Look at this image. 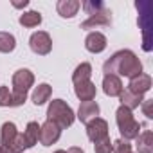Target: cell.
<instances>
[{"label": "cell", "mask_w": 153, "mask_h": 153, "mask_svg": "<svg viewBox=\"0 0 153 153\" xmlns=\"http://www.w3.org/2000/svg\"><path fill=\"white\" fill-rule=\"evenodd\" d=\"M103 72L105 76L108 74H114V76H124V78H135V76L142 74V63L140 59L137 58L135 52L124 49V51H119L115 52L110 59L105 61L103 65Z\"/></svg>", "instance_id": "cell-1"}, {"label": "cell", "mask_w": 153, "mask_h": 153, "mask_svg": "<svg viewBox=\"0 0 153 153\" xmlns=\"http://www.w3.org/2000/svg\"><path fill=\"white\" fill-rule=\"evenodd\" d=\"M34 85V74L29 68H20L13 74V92H11V106H22L27 99L29 88Z\"/></svg>", "instance_id": "cell-2"}, {"label": "cell", "mask_w": 153, "mask_h": 153, "mask_svg": "<svg viewBox=\"0 0 153 153\" xmlns=\"http://www.w3.org/2000/svg\"><path fill=\"white\" fill-rule=\"evenodd\" d=\"M74 119H76L74 110H72L63 99H54V101H51V105H49V108H47V121L58 124V126L63 130V128L72 126Z\"/></svg>", "instance_id": "cell-3"}, {"label": "cell", "mask_w": 153, "mask_h": 153, "mask_svg": "<svg viewBox=\"0 0 153 153\" xmlns=\"http://www.w3.org/2000/svg\"><path fill=\"white\" fill-rule=\"evenodd\" d=\"M115 121H117V128L123 135L124 140L135 139L140 133V123L135 121L131 110H128L126 106H119L115 112Z\"/></svg>", "instance_id": "cell-4"}, {"label": "cell", "mask_w": 153, "mask_h": 153, "mask_svg": "<svg viewBox=\"0 0 153 153\" xmlns=\"http://www.w3.org/2000/svg\"><path fill=\"white\" fill-rule=\"evenodd\" d=\"M137 9H139V25L142 29V38H144V43H142V49L146 52L151 51V27H153V16H151V11H153V6L151 2H137L135 4Z\"/></svg>", "instance_id": "cell-5"}, {"label": "cell", "mask_w": 153, "mask_h": 153, "mask_svg": "<svg viewBox=\"0 0 153 153\" xmlns=\"http://www.w3.org/2000/svg\"><path fill=\"white\" fill-rule=\"evenodd\" d=\"M29 45H31V51L34 54H40V56H45L51 52L52 49V40L49 36V33L45 31H38V33H33L31 38H29Z\"/></svg>", "instance_id": "cell-6"}, {"label": "cell", "mask_w": 153, "mask_h": 153, "mask_svg": "<svg viewBox=\"0 0 153 153\" xmlns=\"http://www.w3.org/2000/svg\"><path fill=\"white\" fill-rule=\"evenodd\" d=\"M59 135H61V128L51 121H45L42 126H40V142L43 146H52L59 140Z\"/></svg>", "instance_id": "cell-7"}, {"label": "cell", "mask_w": 153, "mask_h": 153, "mask_svg": "<svg viewBox=\"0 0 153 153\" xmlns=\"http://www.w3.org/2000/svg\"><path fill=\"white\" fill-rule=\"evenodd\" d=\"M87 135L92 142H99L105 137H108V123L101 117H96L87 124Z\"/></svg>", "instance_id": "cell-8"}, {"label": "cell", "mask_w": 153, "mask_h": 153, "mask_svg": "<svg viewBox=\"0 0 153 153\" xmlns=\"http://www.w3.org/2000/svg\"><path fill=\"white\" fill-rule=\"evenodd\" d=\"M149 88H151V78L148 74H139V76L130 79L126 90L131 92V94H137V96H144Z\"/></svg>", "instance_id": "cell-9"}, {"label": "cell", "mask_w": 153, "mask_h": 153, "mask_svg": "<svg viewBox=\"0 0 153 153\" xmlns=\"http://www.w3.org/2000/svg\"><path fill=\"white\" fill-rule=\"evenodd\" d=\"M112 24V16H110V11L108 9H103L92 16H88L83 24H81V29H96V27H101V25H110Z\"/></svg>", "instance_id": "cell-10"}, {"label": "cell", "mask_w": 153, "mask_h": 153, "mask_svg": "<svg viewBox=\"0 0 153 153\" xmlns=\"http://www.w3.org/2000/svg\"><path fill=\"white\" fill-rule=\"evenodd\" d=\"M99 115V105L96 101H85L79 105V110H78V119L85 124H88L90 121H94L96 117Z\"/></svg>", "instance_id": "cell-11"}, {"label": "cell", "mask_w": 153, "mask_h": 153, "mask_svg": "<svg viewBox=\"0 0 153 153\" xmlns=\"http://www.w3.org/2000/svg\"><path fill=\"white\" fill-rule=\"evenodd\" d=\"M74 92L78 96V99L81 103L85 101H94L96 97V85L88 79V81H79V83H74Z\"/></svg>", "instance_id": "cell-12"}, {"label": "cell", "mask_w": 153, "mask_h": 153, "mask_svg": "<svg viewBox=\"0 0 153 153\" xmlns=\"http://www.w3.org/2000/svg\"><path fill=\"white\" fill-rule=\"evenodd\" d=\"M85 47H87V51H90L94 54H99L106 49V36L103 33H97V31L90 33L85 40Z\"/></svg>", "instance_id": "cell-13"}, {"label": "cell", "mask_w": 153, "mask_h": 153, "mask_svg": "<svg viewBox=\"0 0 153 153\" xmlns=\"http://www.w3.org/2000/svg\"><path fill=\"white\" fill-rule=\"evenodd\" d=\"M103 92L110 97H115L123 92V81L121 78H117V76L114 74H108L105 76V79H103Z\"/></svg>", "instance_id": "cell-14"}, {"label": "cell", "mask_w": 153, "mask_h": 153, "mask_svg": "<svg viewBox=\"0 0 153 153\" xmlns=\"http://www.w3.org/2000/svg\"><path fill=\"white\" fill-rule=\"evenodd\" d=\"M81 4L78 2V0H59V2L56 4V9H58V15L63 16V18H72L78 15Z\"/></svg>", "instance_id": "cell-15"}, {"label": "cell", "mask_w": 153, "mask_h": 153, "mask_svg": "<svg viewBox=\"0 0 153 153\" xmlns=\"http://www.w3.org/2000/svg\"><path fill=\"white\" fill-rule=\"evenodd\" d=\"M135 148L137 153H153V133L149 130L139 133L135 137Z\"/></svg>", "instance_id": "cell-16"}, {"label": "cell", "mask_w": 153, "mask_h": 153, "mask_svg": "<svg viewBox=\"0 0 153 153\" xmlns=\"http://www.w3.org/2000/svg\"><path fill=\"white\" fill-rule=\"evenodd\" d=\"M18 131H16V126L15 123H4L2 128H0V140H2V146H13L15 139H16Z\"/></svg>", "instance_id": "cell-17"}, {"label": "cell", "mask_w": 153, "mask_h": 153, "mask_svg": "<svg viewBox=\"0 0 153 153\" xmlns=\"http://www.w3.org/2000/svg\"><path fill=\"white\" fill-rule=\"evenodd\" d=\"M119 99H121V106H126L128 110H135L140 106V103L144 101L142 96H137V94H131L128 90H123L119 94Z\"/></svg>", "instance_id": "cell-18"}, {"label": "cell", "mask_w": 153, "mask_h": 153, "mask_svg": "<svg viewBox=\"0 0 153 153\" xmlns=\"http://www.w3.org/2000/svg\"><path fill=\"white\" fill-rule=\"evenodd\" d=\"M51 94H52V88H51V85H47V83H42V85H38V87L34 88V92H33V103H34L36 106H40V105H45V103L49 101Z\"/></svg>", "instance_id": "cell-19"}, {"label": "cell", "mask_w": 153, "mask_h": 153, "mask_svg": "<svg viewBox=\"0 0 153 153\" xmlns=\"http://www.w3.org/2000/svg\"><path fill=\"white\" fill-rule=\"evenodd\" d=\"M22 135H24V139H25L27 148L34 146V144L40 140V124H38L36 121H31V123L27 124V128H25V131H24Z\"/></svg>", "instance_id": "cell-20"}, {"label": "cell", "mask_w": 153, "mask_h": 153, "mask_svg": "<svg viewBox=\"0 0 153 153\" xmlns=\"http://www.w3.org/2000/svg\"><path fill=\"white\" fill-rule=\"evenodd\" d=\"M90 76H92V67H90V63H81V65L76 67V70H74V74H72V81H74V83L88 81Z\"/></svg>", "instance_id": "cell-21"}, {"label": "cell", "mask_w": 153, "mask_h": 153, "mask_svg": "<svg viewBox=\"0 0 153 153\" xmlns=\"http://www.w3.org/2000/svg\"><path fill=\"white\" fill-rule=\"evenodd\" d=\"M20 24L24 27H36L42 24V15L38 11H27V13L20 15Z\"/></svg>", "instance_id": "cell-22"}, {"label": "cell", "mask_w": 153, "mask_h": 153, "mask_svg": "<svg viewBox=\"0 0 153 153\" xmlns=\"http://www.w3.org/2000/svg\"><path fill=\"white\" fill-rule=\"evenodd\" d=\"M16 47V40L11 33H0V52H13Z\"/></svg>", "instance_id": "cell-23"}, {"label": "cell", "mask_w": 153, "mask_h": 153, "mask_svg": "<svg viewBox=\"0 0 153 153\" xmlns=\"http://www.w3.org/2000/svg\"><path fill=\"white\" fill-rule=\"evenodd\" d=\"M83 9L87 11L88 16H92V15H96V13L106 9V6H105L103 2H99V0H97V2H96V0H87V2H83Z\"/></svg>", "instance_id": "cell-24"}, {"label": "cell", "mask_w": 153, "mask_h": 153, "mask_svg": "<svg viewBox=\"0 0 153 153\" xmlns=\"http://www.w3.org/2000/svg\"><path fill=\"white\" fill-rule=\"evenodd\" d=\"M112 153H131V144L124 139L112 142Z\"/></svg>", "instance_id": "cell-25"}, {"label": "cell", "mask_w": 153, "mask_h": 153, "mask_svg": "<svg viewBox=\"0 0 153 153\" xmlns=\"http://www.w3.org/2000/svg\"><path fill=\"white\" fill-rule=\"evenodd\" d=\"M94 151L96 153H112V140H110V137H105L103 140L96 142Z\"/></svg>", "instance_id": "cell-26"}, {"label": "cell", "mask_w": 153, "mask_h": 153, "mask_svg": "<svg viewBox=\"0 0 153 153\" xmlns=\"http://www.w3.org/2000/svg\"><path fill=\"white\" fill-rule=\"evenodd\" d=\"M0 106H11V92L7 87H0Z\"/></svg>", "instance_id": "cell-27"}, {"label": "cell", "mask_w": 153, "mask_h": 153, "mask_svg": "<svg viewBox=\"0 0 153 153\" xmlns=\"http://www.w3.org/2000/svg\"><path fill=\"white\" fill-rule=\"evenodd\" d=\"M140 105H142L144 115H146L148 119H151V117H153V114H151V105H153V101H151V99H144V101H142Z\"/></svg>", "instance_id": "cell-28"}, {"label": "cell", "mask_w": 153, "mask_h": 153, "mask_svg": "<svg viewBox=\"0 0 153 153\" xmlns=\"http://www.w3.org/2000/svg\"><path fill=\"white\" fill-rule=\"evenodd\" d=\"M15 7H27L29 6V0H24V2H13Z\"/></svg>", "instance_id": "cell-29"}, {"label": "cell", "mask_w": 153, "mask_h": 153, "mask_svg": "<svg viewBox=\"0 0 153 153\" xmlns=\"http://www.w3.org/2000/svg\"><path fill=\"white\" fill-rule=\"evenodd\" d=\"M67 153H85V151H83L81 148H78V146H72V148H70Z\"/></svg>", "instance_id": "cell-30"}, {"label": "cell", "mask_w": 153, "mask_h": 153, "mask_svg": "<svg viewBox=\"0 0 153 153\" xmlns=\"http://www.w3.org/2000/svg\"><path fill=\"white\" fill-rule=\"evenodd\" d=\"M0 153H15L9 146H0Z\"/></svg>", "instance_id": "cell-31"}, {"label": "cell", "mask_w": 153, "mask_h": 153, "mask_svg": "<svg viewBox=\"0 0 153 153\" xmlns=\"http://www.w3.org/2000/svg\"><path fill=\"white\" fill-rule=\"evenodd\" d=\"M54 153H67V151H63V149H56Z\"/></svg>", "instance_id": "cell-32"}]
</instances>
